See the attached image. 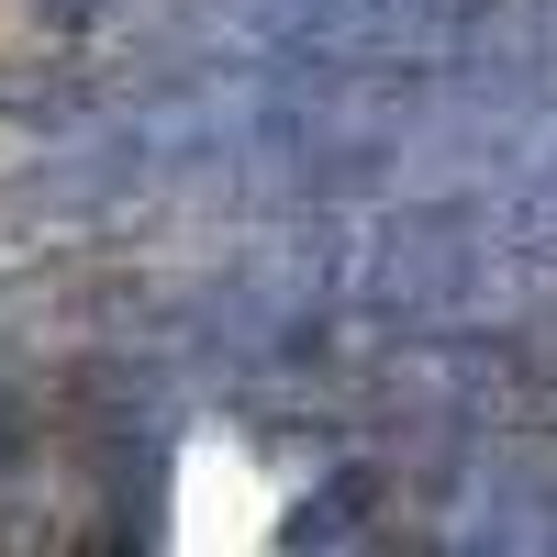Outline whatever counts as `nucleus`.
Wrapping results in <instances>:
<instances>
[{
  "instance_id": "obj_1",
  "label": "nucleus",
  "mask_w": 557,
  "mask_h": 557,
  "mask_svg": "<svg viewBox=\"0 0 557 557\" xmlns=\"http://www.w3.org/2000/svg\"><path fill=\"white\" fill-rule=\"evenodd\" d=\"M357 502H380V480H368V469H346V480H323V491L301 502V513L278 524V546H346V535H357Z\"/></svg>"
},
{
  "instance_id": "obj_2",
  "label": "nucleus",
  "mask_w": 557,
  "mask_h": 557,
  "mask_svg": "<svg viewBox=\"0 0 557 557\" xmlns=\"http://www.w3.org/2000/svg\"><path fill=\"white\" fill-rule=\"evenodd\" d=\"M34 12H45V23H89V12H101V0H34Z\"/></svg>"
}]
</instances>
